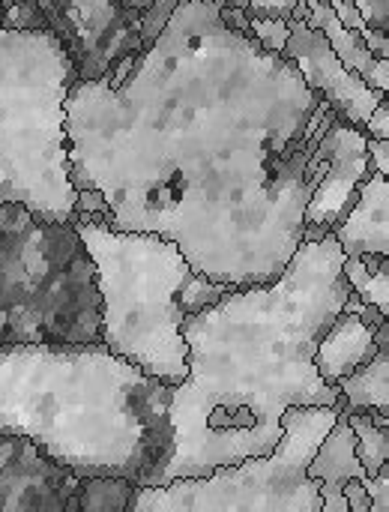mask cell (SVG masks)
I'll return each mask as SVG.
<instances>
[{
	"instance_id": "cell-1",
	"label": "cell",
	"mask_w": 389,
	"mask_h": 512,
	"mask_svg": "<svg viewBox=\"0 0 389 512\" xmlns=\"http://www.w3.org/2000/svg\"><path fill=\"white\" fill-rule=\"evenodd\" d=\"M336 117L219 0H180L120 87L72 84V183L102 192L108 225L174 240L195 273L264 285L303 243L306 201L330 168L318 141Z\"/></svg>"
},
{
	"instance_id": "cell-2",
	"label": "cell",
	"mask_w": 389,
	"mask_h": 512,
	"mask_svg": "<svg viewBox=\"0 0 389 512\" xmlns=\"http://www.w3.org/2000/svg\"><path fill=\"white\" fill-rule=\"evenodd\" d=\"M342 261L333 231L303 240L279 279L231 288L183 321L189 372L171 387L162 483L273 453L291 405H339L312 354L351 294Z\"/></svg>"
},
{
	"instance_id": "cell-3",
	"label": "cell",
	"mask_w": 389,
	"mask_h": 512,
	"mask_svg": "<svg viewBox=\"0 0 389 512\" xmlns=\"http://www.w3.org/2000/svg\"><path fill=\"white\" fill-rule=\"evenodd\" d=\"M171 387L102 342L0 345V435L75 477L159 486L171 456Z\"/></svg>"
},
{
	"instance_id": "cell-4",
	"label": "cell",
	"mask_w": 389,
	"mask_h": 512,
	"mask_svg": "<svg viewBox=\"0 0 389 512\" xmlns=\"http://www.w3.org/2000/svg\"><path fill=\"white\" fill-rule=\"evenodd\" d=\"M96 267L72 228L0 201V345L99 342ZM81 477L0 435V510H69Z\"/></svg>"
},
{
	"instance_id": "cell-5",
	"label": "cell",
	"mask_w": 389,
	"mask_h": 512,
	"mask_svg": "<svg viewBox=\"0 0 389 512\" xmlns=\"http://www.w3.org/2000/svg\"><path fill=\"white\" fill-rule=\"evenodd\" d=\"M78 231L102 297L99 342L177 387L189 372L183 321L237 285L213 282L192 270L180 246L153 231H120L99 219H69Z\"/></svg>"
},
{
	"instance_id": "cell-6",
	"label": "cell",
	"mask_w": 389,
	"mask_h": 512,
	"mask_svg": "<svg viewBox=\"0 0 389 512\" xmlns=\"http://www.w3.org/2000/svg\"><path fill=\"white\" fill-rule=\"evenodd\" d=\"M75 81V57L54 30L0 24V201L51 222H69L78 198L66 132Z\"/></svg>"
},
{
	"instance_id": "cell-7",
	"label": "cell",
	"mask_w": 389,
	"mask_h": 512,
	"mask_svg": "<svg viewBox=\"0 0 389 512\" xmlns=\"http://www.w3.org/2000/svg\"><path fill=\"white\" fill-rule=\"evenodd\" d=\"M339 405H291L282 438L267 456H249L207 477L138 486L129 512H321V483L306 474Z\"/></svg>"
},
{
	"instance_id": "cell-8",
	"label": "cell",
	"mask_w": 389,
	"mask_h": 512,
	"mask_svg": "<svg viewBox=\"0 0 389 512\" xmlns=\"http://www.w3.org/2000/svg\"><path fill=\"white\" fill-rule=\"evenodd\" d=\"M285 60H291L303 81L321 93V99L330 102V108L351 126H366L369 114L378 102H384L389 93L369 87L354 69H348L327 36L318 27H309L303 18H288V39L279 51Z\"/></svg>"
},
{
	"instance_id": "cell-9",
	"label": "cell",
	"mask_w": 389,
	"mask_h": 512,
	"mask_svg": "<svg viewBox=\"0 0 389 512\" xmlns=\"http://www.w3.org/2000/svg\"><path fill=\"white\" fill-rule=\"evenodd\" d=\"M366 132L360 126L336 117L318 141V150L330 159L327 174L312 189L303 210V240H321L345 219L351 204L357 201L360 183L375 171L366 147Z\"/></svg>"
},
{
	"instance_id": "cell-10",
	"label": "cell",
	"mask_w": 389,
	"mask_h": 512,
	"mask_svg": "<svg viewBox=\"0 0 389 512\" xmlns=\"http://www.w3.org/2000/svg\"><path fill=\"white\" fill-rule=\"evenodd\" d=\"M306 474L321 483V512H348V501L342 495V486L348 480H360L369 489V512H389V465H384L375 477L366 474L363 462L357 459V438L345 411H339L336 423L321 438Z\"/></svg>"
},
{
	"instance_id": "cell-11",
	"label": "cell",
	"mask_w": 389,
	"mask_h": 512,
	"mask_svg": "<svg viewBox=\"0 0 389 512\" xmlns=\"http://www.w3.org/2000/svg\"><path fill=\"white\" fill-rule=\"evenodd\" d=\"M345 255L381 252L389 255V183L387 174L372 171L357 192V201L339 225H333Z\"/></svg>"
},
{
	"instance_id": "cell-12",
	"label": "cell",
	"mask_w": 389,
	"mask_h": 512,
	"mask_svg": "<svg viewBox=\"0 0 389 512\" xmlns=\"http://www.w3.org/2000/svg\"><path fill=\"white\" fill-rule=\"evenodd\" d=\"M375 351H378L375 327H369L354 309H342L336 315V321L318 339L312 363H315L318 375L336 387L339 378H345L354 369H360L363 363H369Z\"/></svg>"
},
{
	"instance_id": "cell-13",
	"label": "cell",
	"mask_w": 389,
	"mask_h": 512,
	"mask_svg": "<svg viewBox=\"0 0 389 512\" xmlns=\"http://www.w3.org/2000/svg\"><path fill=\"white\" fill-rule=\"evenodd\" d=\"M291 15L294 18H303L309 27H318L327 36V42L333 45V51L339 54V60L348 69H354L369 87L389 93V60H378L366 48V42L360 39V33L351 30V27H345L336 18V12H333L330 3H324V0H300Z\"/></svg>"
},
{
	"instance_id": "cell-14",
	"label": "cell",
	"mask_w": 389,
	"mask_h": 512,
	"mask_svg": "<svg viewBox=\"0 0 389 512\" xmlns=\"http://www.w3.org/2000/svg\"><path fill=\"white\" fill-rule=\"evenodd\" d=\"M375 345L369 363L336 381L339 411H378L389 417V321L375 327Z\"/></svg>"
},
{
	"instance_id": "cell-15",
	"label": "cell",
	"mask_w": 389,
	"mask_h": 512,
	"mask_svg": "<svg viewBox=\"0 0 389 512\" xmlns=\"http://www.w3.org/2000/svg\"><path fill=\"white\" fill-rule=\"evenodd\" d=\"M342 276L363 303L381 309L389 318V255L381 252L345 255Z\"/></svg>"
},
{
	"instance_id": "cell-16",
	"label": "cell",
	"mask_w": 389,
	"mask_h": 512,
	"mask_svg": "<svg viewBox=\"0 0 389 512\" xmlns=\"http://www.w3.org/2000/svg\"><path fill=\"white\" fill-rule=\"evenodd\" d=\"M138 483L126 477H81L69 512H129Z\"/></svg>"
},
{
	"instance_id": "cell-17",
	"label": "cell",
	"mask_w": 389,
	"mask_h": 512,
	"mask_svg": "<svg viewBox=\"0 0 389 512\" xmlns=\"http://www.w3.org/2000/svg\"><path fill=\"white\" fill-rule=\"evenodd\" d=\"M354 438H357V459L363 462L366 474L375 477L389 462V423H375L372 411H345Z\"/></svg>"
},
{
	"instance_id": "cell-18",
	"label": "cell",
	"mask_w": 389,
	"mask_h": 512,
	"mask_svg": "<svg viewBox=\"0 0 389 512\" xmlns=\"http://www.w3.org/2000/svg\"><path fill=\"white\" fill-rule=\"evenodd\" d=\"M0 24L6 30H51L39 0H12L0 6Z\"/></svg>"
},
{
	"instance_id": "cell-19",
	"label": "cell",
	"mask_w": 389,
	"mask_h": 512,
	"mask_svg": "<svg viewBox=\"0 0 389 512\" xmlns=\"http://www.w3.org/2000/svg\"><path fill=\"white\" fill-rule=\"evenodd\" d=\"M177 3H180V0H153V3L141 12V18H138V51H141V54L156 42V36L162 33V27H165L168 18L174 15Z\"/></svg>"
},
{
	"instance_id": "cell-20",
	"label": "cell",
	"mask_w": 389,
	"mask_h": 512,
	"mask_svg": "<svg viewBox=\"0 0 389 512\" xmlns=\"http://www.w3.org/2000/svg\"><path fill=\"white\" fill-rule=\"evenodd\" d=\"M249 30L258 39L261 48L279 54L288 39V21L285 18H249Z\"/></svg>"
},
{
	"instance_id": "cell-21",
	"label": "cell",
	"mask_w": 389,
	"mask_h": 512,
	"mask_svg": "<svg viewBox=\"0 0 389 512\" xmlns=\"http://www.w3.org/2000/svg\"><path fill=\"white\" fill-rule=\"evenodd\" d=\"M72 216L111 222V207H108V201L102 198V192H99V189H78V198H75V210H72Z\"/></svg>"
},
{
	"instance_id": "cell-22",
	"label": "cell",
	"mask_w": 389,
	"mask_h": 512,
	"mask_svg": "<svg viewBox=\"0 0 389 512\" xmlns=\"http://www.w3.org/2000/svg\"><path fill=\"white\" fill-rule=\"evenodd\" d=\"M300 0H252L246 6V18H291Z\"/></svg>"
},
{
	"instance_id": "cell-23",
	"label": "cell",
	"mask_w": 389,
	"mask_h": 512,
	"mask_svg": "<svg viewBox=\"0 0 389 512\" xmlns=\"http://www.w3.org/2000/svg\"><path fill=\"white\" fill-rule=\"evenodd\" d=\"M351 3L360 9L363 21H366L369 27L387 30L389 33V0H351Z\"/></svg>"
},
{
	"instance_id": "cell-24",
	"label": "cell",
	"mask_w": 389,
	"mask_h": 512,
	"mask_svg": "<svg viewBox=\"0 0 389 512\" xmlns=\"http://www.w3.org/2000/svg\"><path fill=\"white\" fill-rule=\"evenodd\" d=\"M363 132H366L369 138H389V99L375 105V111L369 114Z\"/></svg>"
},
{
	"instance_id": "cell-25",
	"label": "cell",
	"mask_w": 389,
	"mask_h": 512,
	"mask_svg": "<svg viewBox=\"0 0 389 512\" xmlns=\"http://www.w3.org/2000/svg\"><path fill=\"white\" fill-rule=\"evenodd\" d=\"M342 495L348 501V512H369L372 501H369V489L360 483V480H348L342 486Z\"/></svg>"
},
{
	"instance_id": "cell-26",
	"label": "cell",
	"mask_w": 389,
	"mask_h": 512,
	"mask_svg": "<svg viewBox=\"0 0 389 512\" xmlns=\"http://www.w3.org/2000/svg\"><path fill=\"white\" fill-rule=\"evenodd\" d=\"M366 147H369L372 168L381 174H389V138H366Z\"/></svg>"
},
{
	"instance_id": "cell-27",
	"label": "cell",
	"mask_w": 389,
	"mask_h": 512,
	"mask_svg": "<svg viewBox=\"0 0 389 512\" xmlns=\"http://www.w3.org/2000/svg\"><path fill=\"white\" fill-rule=\"evenodd\" d=\"M3 3H12V0H0V6H3Z\"/></svg>"
}]
</instances>
